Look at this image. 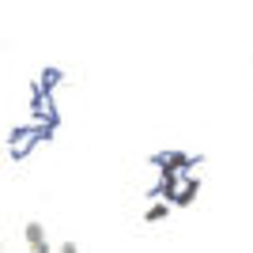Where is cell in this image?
<instances>
[{
	"label": "cell",
	"mask_w": 253,
	"mask_h": 253,
	"mask_svg": "<svg viewBox=\"0 0 253 253\" xmlns=\"http://www.w3.org/2000/svg\"><path fill=\"white\" fill-rule=\"evenodd\" d=\"M0 253H4V242H0Z\"/></svg>",
	"instance_id": "7"
},
{
	"label": "cell",
	"mask_w": 253,
	"mask_h": 253,
	"mask_svg": "<svg viewBox=\"0 0 253 253\" xmlns=\"http://www.w3.org/2000/svg\"><path fill=\"white\" fill-rule=\"evenodd\" d=\"M31 253H53V246L45 242V246H38V250H31Z\"/></svg>",
	"instance_id": "6"
},
{
	"label": "cell",
	"mask_w": 253,
	"mask_h": 253,
	"mask_svg": "<svg viewBox=\"0 0 253 253\" xmlns=\"http://www.w3.org/2000/svg\"><path fill=\"white\" fill-rule=\"evenodd\" d=\"M57 253H80V250H76V242H64V246H61Z\"/></svg>",
	"instance_id": "5"
},
{
	"label": "cell",
	"mask_w": 253,
	"mask_h": 253,
	"mask_svg": "<svg viewBox=\"0 0 253 253\" xmlns=\"http://www.w3.org/2000/svg\"><path fill=\"white\" fill-rule=\"evenodd\" d=\"M155 163L167 174H181V170H189L201 163V155H189V151H163V155H155Z\"/></svg>",
	"instance_id": "1"
},
{
	"label": "cell",
	"mask_w": 253,
	"mask_h": 253,
	"mask_svg": "<svg viewBox=\"0 0 253 253\" xmlns=\"http://www.w3.org/2000/svg\"><path fill=\"white\" fill-rule=\"evenodd\" d=\"M23 238H27V246H31V250H38V246L49 242V238H45V227H42L38 219H31L27 227H23Z\"/></svg>",
	"instance_id": "3"
},
{
	"label": "cell",
	"mask_w": 253,
	"mask_h": 253,
	"mask_svg": "<svg viewBox=\"0 0 253 253\" xmlns=\"http://www.w3.org/2000/svg\"><path fill=\"white\" fill-rule=\"evenodd\" d=\"M167 215H170V204H151L144 219H148V223H163V219H167Z\"/></svg>",
	"instance_id": "4"
},
{
	"label": "cell",
	"mask_w": 253,
	"mask_h": 253,
	"mask_svg": "<svg viewBox=\"0 0 253 253\" xmlns=\"http://www.w3.org/2000/svg\"><path fill=\"white\" fill-rule=\"evenodd\" d=\"M197 193H201V181H197V178H185L178 189H174V197H170V201H174V204H193V197H197Z\"/></svg>",
	"instance_id": "2"
}]
</instances>
